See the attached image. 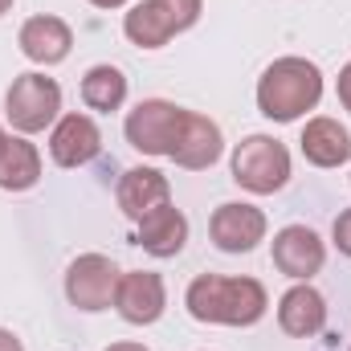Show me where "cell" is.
I'll use <instances>...</instances> for the list:
<instances>
[{"instance_id": "10", "label": "cell", "mask_w": 351, "mask_h": 351, "mask_svg": "<svg viewBox=\"0 0 351 351\" xmlns=\"http://www.w3.org/2000/svg\"><path fill=\"white\" fill-rule=\"evenodd\" d=\"M102 152V131L90 114H62L49 131V156L58 168H82Z\"/></svg>"}, {"instance_id": "2", "label": "cell", "mask_w": 351, "mask_h": 351, "mask_svg": "<svg viewBox=\"0 0 351 351\" xmlns=\"http://www.w3.org/2000/svg\"><path fill=\"white\" fill-rule=\"evenodd\" d=\"M323 98V70L306 58H278L258 78V110L274 123H294Z\"/></svg>"}, {"instance_id": "13", "label": "cell", "mask_w": 351, "mask_h": 351, "mask_svg": "<svg viewBox=\"0 0 351 351\" xmlns=\"http://www.w3.org/2000/svg\"><path fill=\"white\" fill-rule=\"evenodd\" d=\"M114 196H119V208L139 225L147 213L172 204V184H168V176L156 172V168H127V172L119 176Z\"/></svg>"}, {"instance_id": "25", "label": "cell", "mask_w": 351, "mask_h": 351, "mask_svg": "<svg viewBox=\"0 0 351 351\" xmlns=\"http://www.w3.org/2000/svg\"><path fill=\"white\" fill-rule=\"evenodd\" d=\"M90 4H94V8H123L127 0H90Z\"/></svg>"}, {"instance_id": "11", "label": "cell", "mask_w": 351, "mask_h": 351, "mask_svg": "<svg viewBox=\"0 0 351 351\" xmlns=\"http://www.w3.org/2000/svg\"><path fill=\"white\" fill-rule=\"evenodd\" d=\"M221 152H225L221 127H217L213 119L188 110V114H184V127H180V139H176V147H172L168 160H176V168L204 172V168H213V164L221 160Z\"/></svg>"}, {"instance_id": "19", "label": "cell", "mask_w": 351, "mask_h": 351, "mask_svg": "<svg viewBox=\"0 0 351 351\" xmlns=\"http://www.w3.org/2000/svg\"><path fill=\"white\" fill-rule=\"evenodd\" d=\"M82 102L98 114H110L127 102V74L119 66H90L82 78Z\"/></svg>"}, {"instance_id": "18", "label": "cell", "mask_w": 351, "mask_h": 351, "mask_svg": "<svg viewBox=\"0 0 351 351\" xmlns=\"http://www.w3.org/2000/svg\"><path fill=\"white\" fill-rule=\"evenodd\" d=\"M41 180V152L25 135H8L0 147V188L4 192H29Z\"/></svg>"}, {"instance_id": "27", "label": "cell", "mask_w": 351, "mask_h": 351, "mask_svg": "<svg viewBox=\"0 0 351 351\" xmlns=\"http://www.w3.org/2000/svg\"><path fill=\"white\" fill-rule=\"evenodd\" d=\"M4 139H8V135H4V131H0V147H4Z\"/></svg>"}, {"instance_id": "8", "label": "cell", "mask_w": 351, "mask_h": 351, "mask_svg": "<svg viewBox=\"0 0 351 351\" xmlns=\"http://www.w3.org/2000/svg\"><path fill=\"white\" fill-rule=\"evenodd\" d=\"M269 254H274V265H278L286 278H294V282H311V278L323 269V262H327L323 237H319L315 229H306V225H286V229H278Z\"/></svg>"}, {"instance_id": "15", "label": "cell", "mask_w": 351, "mask_h": 351, "mask_svg": "<svg viewBox=\"0 0 351 351\" xmlns=\"http://www.w3.org/2000/svg\"><path fill=\"white\" fill-rule=\"evenodd\" d=\"M302 156H306V164H315V168H339V164H348L351 160V135L348 127L339 123V119H327V114H319V119H306V127H302Z\"/></svg>"}, {"instance_id": "24", "label": "cell", "mask_w": 351, "mask_h": 351, "mask_svg": "<svg viewBox=\"0 0 351 351\" xmlns=\"http://www.w3.org/2000/svg\"><path fill=\"white\" fill-rule=\"evenodd\" d=\"M106 351H152V348H143V343H131V339H123V343H110Z\"/></svg>"}, {"instance_id": "9", "label": "cell", "mask_w": 351, "mask_h": 351, "mask_svg": "<svg viewBox=\"0 0 351 351\" xmlns=\"http://www.w3.org/2000/svg\"><path fill=\"white\" fill-rule=\"evenodd\" d=\"M168 306V290H164V278L152 274V269H131L119 278V290H114V311L131 323V327H152Z\"/></svg>"}, {"instance_id": "12", "label": "cell", "mask_w": 351, "mask_h": 351, "mask_svg": "<svg viewBox=\"0 0 351 351\" xmlns=\"http://www.w3.org/2000/svg\"><path fill=\"white\" fill-rule=\"evenodd\" d=\"M16 45H21V53H25L29 62H37V66H58V62L70 58L74 33H70V25H66L62 16L41 12V16H29V21L21 25Z\"/></svg>"}, {"instance_id": "23", "label": "cell", "mask_w": 351, "mask_h": 351, "mask_svg": "<svg viewBox=\"0 0 351 351\" xmlns=\"http://www.w3.org/2000/svg\"><path fill=\"white\" fill-rule=\"evenodd\" d=\"M0 351H25V343H21L12 331H4V327H0Z\"/></svg>"}, {"instance_id": "26", "label": "cell", "mask_w": 351, "mask_h": 351, "mask_svg": "<svg viewBox=\"0 0 351 351\" xmlns=\"http://www.w3.org/2000/svg\"><path fill=\"white\" fill-rule=\"evenodd\" d=\"M8 8H12V0H0V16H4V12H8Z\"/></svg>"}, {"instance_id": "20", "label": "cell", "mask_w": 351, "mask_h": 351, "mask_svg": "<svg viewBox=\"0 0 351 351\" xmlns=\"http://www.w3.org/2000/svg\"><path fill=\"white\" fill-rule=\"evenodd\" d=\"M160 4L172 12V21H176V29H180V33H188V29L200 21V8H204L200 0H160Z\"/></svg>"}, {"instance_id": "5", "label": "cell", "mask_w": 351, "mask_h": 351, "mask_svg": "<svg viewBox=\"0 0 351 351\" xmlns=\"http://www.w3.org/2000/svg\"><path fill=\"white\" fill-rule=\"evenodd\" d=\"M184 114L188 110L168 102V98H143L127 114V123H123L127 143L135 152H143V156H172L176 139H180V127H184Z\"/></svg>"}, {"instance_id": "6", "label": "cell", "mask_w": 351, "mask_h": 351, "mask_svg": "<svg viewBox=\"0 0 351 351\" xmlns=\"http://www.w3.org/2000/svg\"><path fill=\"white\" fill-rule=\"evenodd\" d=\"M119 265L102 254H82L74 258L70 269H66V298L86 311V315H98L106 306H114V290H119Z\"/></svg>"}, {"instance_id": "1", "label": "cell", "mask_w": 351, "mask_h": 351, "mask_svg": "<svg viewBox=\"0 0 351 351\" xmlns=\"http://www.w3.org/2000/svg\"><path fill=\"white\" fill-rule=\"evenodd\" d=\"M184 306L196 323H217V327H254L262 323L269 294L258 278H225V274H200L192 278Z\"/></svg>"}, {"instance_id": "3", "label": "cell", "mask_w": 351, "mask_h": 351, "mask_svg": "<svg viewBox=\"0 0 351 351\" xmlns=\"http://www.w3.org/2000/svg\"><path fill=\"white\" fill-rule=\"evenodd\" d=\"M233 180L254 196H274L290 180V152L269 135H250L233 147Z\"/></svg>"}, {"instance_id": "16", "label": "cell", "mask_w": 351, "mask_h": 351, "mask_svg": "<svg viewBox=\"0 0 351 351\" xmlns=\"http://www.w3.org/2000/svg\"><path fill=\"white\" fill-rule=\"evenodd\" d=\"M123 33H127V41L139 45V49H160V45L172 41L180 29H176L172 12H168L160 0H139V4H131V12L123 16Z\"/></svg>"}, {"instance_id": "22", "label": "cell", "mask_w": 351, "mask_h": 351, "mask_svg": "<svg viewBox=\"0 0 351 351\" xmlns=\"http://www.w3.org/2000/svg\"><path fill=\"white\" fill-rule=\"evenodd\" d=\"M335 94H339V102H343V110H351V62L339 70V82H335Z\"/></svg>"}, {"instance_id": "21", "label": "cell", "mask_w": 351, "mask_h": 351, "mask_svg": "<svg viewBox=\"0 0 351 351\" xmlns=\"http://www.w3.org/2000/svg\"><path fill=\"white\" fill-rule=\"evenodd\" d=\"M331 237H335V250L351 258V208H343L339 217H335V229H331Z\"/></svg>"}, {"instance_id": "14", "label": "cell", "mask_w": 351, "mask_h": 351, "mask_svg": "<svg viewBox=\"0 0 351 351\" xmlns=\"http://www.w3.org/2000/svg\"><path fill=\"white\" fill-rule=\"evenodd\" d=\"M278 327L294 339H311L327 327V298L311 282H294L278 298Z\"/></svg>"}, {"instance_id": "4", "label": "cell", "mask_w": 351, "mask_h": 351, "mask_svg": "<svg viewBox=\"0 0 351 351\" xmlns=\"http://www.w3.org/2000/svg\"><path fill=\"white\" fill-rule=\"evenodd\" d=\"M4 114L21 135H37L58 123L62 114V86L45 74H16L4 94Z\"/></svg>"}, {"instance_id": "7", "label": "cell", "mask_w": 351, "mask_h": 351, "mask_svg": "<svg viewBox=\"0 0 351 351\" xmlns=\"http://www.w3.org/2000/svg\"><path fill=\"white\" fill-rule=\"evenodd\" d=\"M208 237L221 254H250L265 241V213L245 200H229L213 213Z\"/></svg>"}, {"instance_id": "17", "label": "cell", "mask_w": 351, "mask_h": 351, "mask_svg": "<svg viewBox=\"0 0 351 351\" xmlns=\"http://www.w3.org/2000/svg\"><path fill=\"white\" fill-rule=\"evenodd\" d=\"M184 241H188V217L172 204H164L139 221V245L152 258H176L184 250Z\"/></svg>"}]
</instances>
